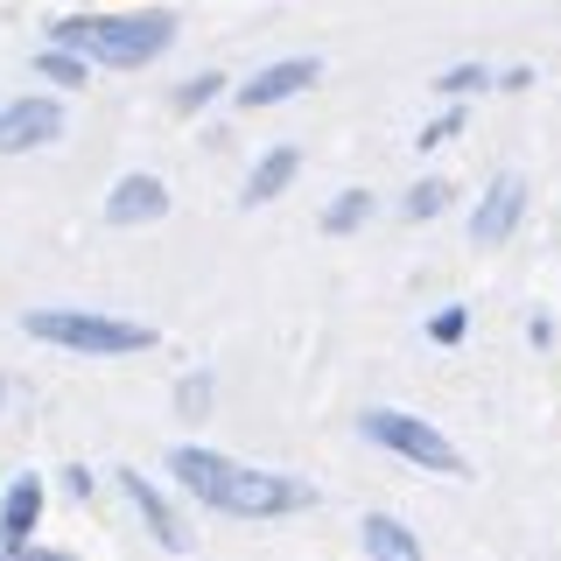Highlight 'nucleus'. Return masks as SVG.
<instances>
[{
    "label": "nucleus",
    "instance_id": "nucleus-1",
    "mask_svg": "<svg viewBox=\"0 0 561 561\" xmlns=\"http://www.w3.org/2000/svg\"><path fill=\"white\" fill-rule=\"evenodd\" d=\"M169 470L197 491L204 505L232 519H274V513H302L316 505V491L302 478H274V470H253V463H232L218 449H169Z\"/></svg>",
    "mask_w": 561,
    "mask_h": 561
},
{
    "label": "nucleus",
    "instance_id": "nucleus-2",
    "mask_svg": "<svg viewBox=\"0 0 561 561\" xmlns=\"http://www.w3.org/2000/svg\"><path fill=\"white\" fill-rule=\"evenodd\" d=\"M169 43H175V14H78V22H57V49H84L113 70L154 64Z\"/></svg>",
    "mask_w": 561,
    "mask_h": 561
},
{
    "label": "nucleus",
    "instance_id": "nucleus-3",
    "mask_svg": "<svg viewBox=\"0 0 561 561\" xmlns=\"http://www.w3.org/2000/svg\"><path fill=\"white\" fill-rule=\"evenodd\" d=\"M28 337L57 344V351H84V358H134V351H154L148 323H127V316H92V309H28L22 316Z\"/></svg>",
    "mask_w": 561,
    "mask_h": 561
},
{
    "label": "nucleus",
    "instance_id": "nucleus-4",
    "mask_svg": "<svg viewBox=\"0 0 561 561\" xmlns=\"http://www.w3.org/2000/svg\"><path fill=\"white\" fill-rule=\"evenodd\" d=\"M365 443H379V449H393L400 463H421V470H435V478H463V456H456V443L443 428H428L421 414H400V408H365Z\"/></svg>",
    "mask_w": 561,
    "mask_h": 561
},
{
    "label": "nucleus",
    "instance_id": "nucleus-5",
    "mask_svg": "<svg viewBox=\"0 0 561 561\" xmlns=\"http://www.w3.org/2000/svg\"><path fill=\"white\" fill-rule=\"evenodd\" d=\"M57 134H64V113H57V99H14V105H0V154L49 148Z\"/></svg>",
    "mask_w": 561,
    "mask_h": 561
},
{
    "label": "nucleus",
    "instance_id": "nucleus-6",
    "mask_svg": "<svg viewBox=\"0 0 561 561\" xmlns=\"http://www.w3.org/2000/svg\"><path fill=\"white\" fill-rule=\"evenodd\" d=\"M316 78H323V64H316V57H288V64L260 70V78H245V84H239V105H245V113H260V105H280V99L309 92Z\"/></svg>",
    "mask_w": 561,
    "mask_h": 561
},
{
    "label": "nucleus",
    "instance_id": "nucleus-7",
    "mask_svg": "<svg viewBox=\"0 0 561 561\" xmlns=\"http://www.w3.org/2000/svg\"><path fill=\"white\" fill-rule=\"evenodd\" d=\"M169 210V183L162 175H119L105 197V225H154Z\"/></svg>",
    "mask_w": 561,
    "mask_h": 561
},
{
    "label": "nucleus",
    "instance_id": "nucleus-8",
    "mask_svg": "<svg viewBox=\"0 0 561 561\" xmlns=\"http://www.w3.org/2000/svg\"><path fill=\"white\" fill-rule=\"evenodd\" d=\"M119 491H127V499L140 505V519H148V534L162 540L169 554H190V548H197V540H190V526L169 513V499H162V491H154L148 478H140V470H119Z\"/></svg>",
    "mask_w": 561,
    "mask_h": 561
},
{
    "label": "nucleus",
    "instance_id": "nucleus-9",
    "mask_svg": "<svg viewBox=\"0 0 561 561\" xmlns=\"http://www.w3.org/2000/svg\"><path fill=\"white\" fill-rule=\"evenodd\" d=\"M519 210H526V183H519V175H499V183L484 190L478 218H470V239H478V245H499V239H513Z\"/></svg>",
    "mask_w": 561,
    "mask_h": 561
},
{
    "label": "nucleus",
    "instance_id": "nucleus-10",
    "mask_svg": "<svg viewBox=\"0 0 561 561\" xmlns=\"http://www.w3.org/2000/svg\"><path fill=\"white\" fill-rule=\"evenodd\" d=\"M35 513H43V478H28V470H22V478L8 484V505H0V540H8V548H22Z\"/></svg>",
    "mask_w": 561,
    "mask_h": 561
},
{
    "label": "nucleus",
    "instance_id": "nucleus-11",
    "mask_svg": "<svg viewBox=\"0 0 561 561\" xmlns=\"http://www.w3.org/2000/svg\"><path fill=\"white\" fill-rule=\"evenodd\" d=\"M295 169H302V154H295V148H274V154H260V169L245 175V190H239V197H245V204H274L280 190L295 183Z\"/></svg>",
    "mask_w": 561,
    "mask_h": 561
},
{
    "label": "nucleus",
    "instance_id": "nucleus-12",
    "mask_svg": "<svg viewBox=\"0 0 561 561\" xmlns=\"http://www.w3.org/2000/svg\"><path fill=\"white\" fill-rule=\"evenodd\" d=\"M365 554H373V561H421V540H414L400 519L365 513Z\"/></svg>",
    "mask_w": 561,
    "mask_h": 561
},
{
    "label": "nucleus",
    "instance_id": "nucleus-13",
    "mask_svg": "<svg viewBox=\"0 0 561 561\" xmlns=\"http://www.w3.org/2000/svg\"><path fill=\"white\" fill-rule=\"evenodd\" d=\"M365 218H373V197H365V190H344V197L323 210V232H358Z\"/></svg>",
    "mask_w": 561,
    "mask_h": 561
},
{
    "label": "nucleus",
    "instance_id": "nucleus-14",
    "mask_svg": "<svg viewBox=\"0 0 561 561\" xmlns=\"http://www.w3.org/2000/svg\"><path fill=\"white\" fill-rule=\"evenodd\" d=\"M35 70H43V78H57V84H84V64L70 57V49H49V57H35Z\"/></svg>",
    "mask_w": 561,
    "mask_h": 561
},
{
    "label": "nucleus",
    "instance_id": "nucleus-15",
    "mask_svg": "<svg viewBox=\"0 0 561 561\" xmlns=\"http://www.w3.org/2000/svg\"><path fill=\"white\" fill-rule=\"evenodd\" d=\"M443 204H449V183H414L408 190V218H435Z\"/></svg>",
    "mask_w": 561,
    "mask_h": 561
},
{
    "label": "nucleus",
    "instance_id": "nucleus-16",
    "mask_svg": "<svg viewBox=\"0 0 561 561\" xmlns=\"http://www.w3.org/2000/svg\"><path fill=\"white\" fill-rule=\"evenodd\" d=\"M463 330H470V316H463V309H435V316H428V337H435V344H456Z\"/></svg>",
    "mask_w": 561,
    "mask_h": 561
},
{
    "label": "nucleus",
    "instance_id": "nucleus-17",
    "mask_svg": "<svg viewBox=\"0 0 561 561\" xmlns=\"http://www.w3.org/2000/svg\"><path fill=\"white\" fill-rule=\"evenodd\" d=\"M456 127H463V113H456V105H449L443 119H428V127H421V148H443V140H449Z\"/></svg>",
    "mask_w": 561,
    "mask_h": 561
},
{
    "label": "nucleus",
    "instance_id": "nucleus-18",
    "mask_svg": "<svg viewBox=\"0 0 561 561\" xmlns=\"http://www.w3.org/2000/svg\"><path fill=\"white\" fill-rule=\"evenodd\" d=\"M470 84H484V64H463V70H443V92H470Z\"/></svg>",
    "mask_w": 561,
    "mask_h": 561
},
{
    "label": "nucleus",
    "instance_id": "nucleus-19",
    "mask_svg": "<svg viewBox=\"0 0 561 561\" xmlns=\"http://www.w3.org/2000/svg\"><path fill=\"white\" fill-rule=\"evenodd\" d=\"M218 84H225V78H197V84H183V92H175V105H183V113H190V105H204L210 92H218Z\"/></svg>",
    "mask_w": 561,
    "mask_h": 561
},
{
    "label": "nucleus",
    "instance_id": "nucleus-20",
    "mask_svg": "<svg viewBox=\"0 0 561 561\" xmlns=\"http://www.w3.org/2000/svg\"><path fill=\"white\" fill-rule=\"evenodd\" d=\"M204 400H210V386H204V379H190V386H183V408H190V414H204Z\"/></svg>",
    "mask_w": 561,
    "mask_h": 561
},
{
    "label": "nucleus",
    "instance_id": "nucleus-21",
    "mask_svg": "<svg viewBox=\"0 0 561 561\" xmlns=\"http://www.w3.org/2000/svg\"><path fill=\"white\" fill-rule=\"evenodd\" d=\"M14 561H78V554H43V548H22Z\"/></svg>",
    "mask_w": 561,
    "mask_h": 561
}]
</instances>
